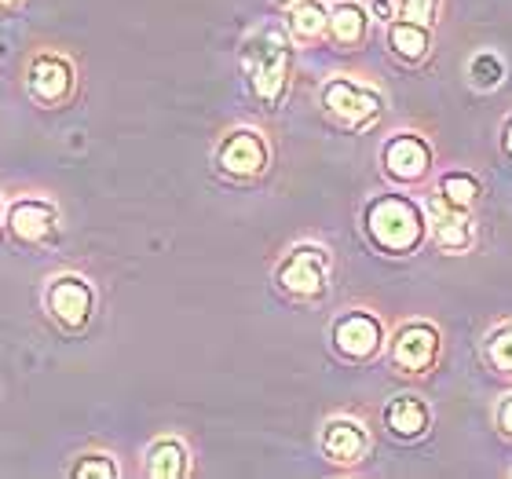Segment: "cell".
I'll use <instances>...</instances> for the list:
<instances>
[{
    "label": "cell",
    "instance_id": "1",
    "mask_svg": "<svg viewBox=\"0 0 512 479\" xmlns=\"http://www.w3.org/2000/svg\"><path fill=\"white\" fill-rule=\"evenodd\" d=\"M359 220L370 249L388 260H410L428 245V209L417 191L388 187L370 194Z\"/></svg>",
    "mask_w": 512,
    "mask_h": 479
},
{
    "label": "cell",
    "instance_id": "2",
    "mask_svg": "<svg viewBox=\"0 0 512 479\" xmlns=\"http://www.w3.org/2000/svg\"><path fill=\"white\" fill-rule=\"evenodd\" d=\"M238 63H242V74L256 103H264L267 110L282 107L289 81H293V37L286 22H260L242 41Z\"/></svg>",
    "mask_w": 512,
    "mask_h": 479
},
{
    "label": "cell",
    "instance_id": "3",
    "mask_svg": "<svg viewBox=\"0 0 512 479\" xmlns=\"http://www.w3.org/2000/svg\"><path fill=\"white\" fill-rule=\"evenodd\" d=\"M395 377L403 381H428L443 362V330L432 319H406L388 333V348Z\"/></svg>",
    "mask_w": 512,
    "mask_h": 479
},
{
    "label": "cell",
    "instance_id": "4",
    "mask_svg": "<svg viewBox=\"0 0 512 479\" xmlns=\"http://www.w3.org/2000/svg\"><path fill=\"white\" fill-rule=\"evenodd\" d=\"M322 114L333 125L348 128V132H366L374 128L384 114V92L374 88L370 81H359L352 74H333L326 77V85L319 88Z\"/></svg>",
    "mask_w": 512,
    "mask_h": 479
},
{
    "label": "cell",
    "instance_id": "5",
    "mask_svg": "<svg viewBox=\"0 0 512 479\" xmlns=\"http://www.w3.org/2000/svg\"><path fill=\"white\" fill-rule=\"evenodd\" d=\"M381 172L388 187H403V191H421L436 176V147L432 139L421 136L417 128H399L381 143Z\"/></svg>",
    "mask_w": 512,
    "mask_h": 479
},
{
    "label": "cell",
    "instance_id": "6",
    "mask_svg": "<svg viewBox=\"0 0 512 479\" xmlns=\"http://www.w3.org/2000/svg\"><path fill=\"white\" fill-rule=\"evenodd\" d=\"M330 275H333V256L326 245L319 242H297L289 245L282 260L275 267V286L286 293L289 300L300 304H315L330 293Z\"/></svg>",
    "mask_w": 512,
    "mask_h": 479
},
{
    "label": "cell",
    "instance_id": "7",
    "mask_svg": "<svg viewBox=\"0 0 512 479\" xmlns=\"http://www.w3.org/2000/svg\"><path fill=\"white\" fill-rule=\"evenodd\" d=\"M330 344L352 366H366L384 355L388 348V326L377 311L370 308H348L330 322Z\"/></svg>",
    "mask_w": 512,
    "mask_h": 479
},
{
    "label": "cell",
    "instance_id": "8",
    "mask_svg": "<svg viewBox=\"0 0 512 479\" xmlns=\"http://www.w3.org/2000/svg\"><path fill=\"white\" fill-rule=\"evenodd\" d=\"M213 161H216V172L227 176V180L235 183L260 180L271 169V143H267V136L260 128H249V125L227 128L213 150Z\"/></svg>",
    "mask_w": 512,
    "mask_h": 479
},
{
    "label": "cell",
    "instance_id": "9",
    "mask_svg": "<svg viewBox=\"0 0 512 479\" xmlns=\"http://www.w3.org/2000/svg\"><path fill=\"white\" fill-rule=\"evenodd\" d=\"M428 209V245L439 249L443 256H469L480 242V213L469 209H454L443 198L428 191L425 194Z\"/></svg>",
    "mask_w": 512,
    "mask_h": 479
},
{
    "label": "cell",
    "instance_id": "10",
    "mask_svg": "<svg viewBox=\"0 0 512 479\" xmlns=\"http://www.w3.org/2000/svg\"><path fill=\"white\" fill-rule=\"evenodd\" d=\"M319 447L322 458L330 461L333 469H359L370 454V432L355 417H330L322 425Z\"/></svg>",
    "mask_w": 512,
    "mask_h": 479
},
{
    "label": "cell",
    "instance_id": "11",
    "mask_svg": "<svg viewBox=\"0 0 512 479\" xmlns=\"http://www.w3.org/2000/svg\"><path fill=\"white\" fill-rule=\"evenodd\" d=\"M381 421H384V432L392 439H399V443H421V439H428L432 425H436V414H432L425 395L403 392L388 399Z\"/></svg>",
    "mask_w": 512,
    "mask_h": 479
},
{
    "label": "cell",
    "instance_id": "12",
    "mask_svg": "<svg viewBox=\"0 0 512 479\" xmlns=\"http://www.w3.org/2000/svg\"><path fill=\"white\" fill-rule=\"evenodd\" d=\"M48 311L55 315V322H63L66 330H81L96 311V289L77 275L55 278L48 286Z\"/></svg>",
    "mask_w": 512,
    "mask_h": 479
},
{
    "label": "cell",
    "instance_id": "13",
    "mask_svg": "<svg viewBox=\"0 0 512 479\" xmlns=\"http://www.w3.org/2000/svg\"><path fill=\"white\" fill-rule=\"evenodd\" d=\"M384 44H388V55L403 66H425L436 52V33L425 22H410V19H388L384 22Z\"/></svg>",
    "mask_w": 512,
    "mask_h": 479
},
{
    "label": "cell",
    "instance_id": "14",
    "mask_svg": "<svg viewBox=\"0 0 512 479\" xmlns=\"http://www.w3.org/2000/svg\"><path fill=\"white\" fill-rule=\"evenodd\" d=\"M8 231H11V238L22 245L52 242L55 231H59V209H55L52 202H41V198L15 202L8 213Z\"/></svg>",
    "mask_w": 512,
    "mask_h": 479
},
{
    "label": "cell",
    "instance_id": "15",
    "mask_svg": "<svg viewBox=\"0 0 512 479\" xmlns=\"http://www.w3.org/2000/svg\"><path fill=\"white\" fill-rule=\"evenodd\" d=\"M370 26H374V15H370L366 4H359V0H337L330 8L326 41L337 52H363L366 41H370Z\"/></svg>",
    "mask_w": 512,
    "mask_h": 479
},
{
    "label": "cell",
    "instance_id": "16",
    "mask_svg": "<svg viewBox=\"0 0 512 479\" xmlns=\"http://www.w3.org/2000/svg\"><path fill=\"white\" fill-rule=\"evenodd\" d=\"M30 92L41 103H63L74 92V66L55 52H41L30 63Z\"/></svg>",
    "mask_w": 512,
    "mask_h": 479
},
{
    "label": "cell",
    "instance_id": "17",
    "mask_svg": "<svg viewBox=\"0 0 512 479\" xmlns=\"http://www.w3.org/2000/svg\"><path fill=\"white\" fill-rule=\"evenodd\" d=\"M143 472L150 479H183L191 476V447L180 436H161L147 447Z\"/></svg>",
    "mask_w": 512,
    "mask_h": 479
},
{
    "label": "cell",
    "instance_id": "18",
    "mask_svg": "<svg viewBox=\"0 0 512 479\" xmlns=\"http://www.w3.org/2000/svg\"><path fill=\"white\" fill-rule=\"evenodd\" d=\"M428 191L443 198L454 209H469V213H480L483 205V180L472 169H447L439 172L436 180L428 183Z\"/></svg>",
    "mask_w": 512,
    "mask_h": 479
},
{
    "label": "cell",
    "instance_id": "19",
    "mask_svg": "<svg viewBox=\"0 0 512 479\" xmlns=\"http://www.w3.org/2000/svg\"><path fill=\"white\" fill-rule=\"evenodd\" d=\"M286 30L293 44H319L330 30V4L326 0H297L286 11Z\"/></svg>",
    "mask_w": 512,
    "mask_h": 479
},
{
    "label": "cell",
    "instance_id": "20",
    "mask_svg": "<svg viewBox=\"0 0 512 479\" xmlns=\"http://www.w3.org/2000/svg\"><path fill=\"white\" fill-rule=\"evenodd\" d=\"M480 362L491 377L512 388V319L494 322L491 330L480 337Z\"/></svg>",
    "mask_w": 512,
    "mask_h": 479
},
{
    "label": "cell",
    "instance_id": "21",
    "mask_svg": "<svg viewBox=\"0 0 512 479\" xmlns=\"http://www.w3.org/2000/svg\"><path fill=\"white\" fill-rule=\"evenodd\" d=\"M465 77H469V88L476 92H498L509 77V66L498 52L491 48H480V52L469 55V66H465Z\"/></svg>",
    "mask_w": 512,
    "mask_h": 479
},
{
    "label": "cell",
    "instance_id": "22",
    "mask_svg": "<svg viewBox=\"0 0 512 479\" xmlns=\"http://www.w3.org/2000/svg\"><path fill=\"white\" fill-rule=\"evenodd\" d=\"M439 8H443V0H392L395 19L425 22V26H436Z\"/></svg>",
    "mask_w": 512,
    "mask_h": 479
},
{
    "label": "cell",
    "instance_id": "23",
    "mask_svg": "<svg viewBox=\"0 0 512 479\" xmlns=\"http://www.w3.org/2000/svg\"><path fill=\"white\" fill-rule=\"evenodd\" d=\"M77 479H85V476H99V479H114L118 476V465H114V461L107 458V454H85V458L77 461L74 469Z\"/></svg>",
    "mask_w": 512,
    "mask_h": 479
},
{
    "label": "cell",
    "instance_id": "24",
    "mask_svg": "<svg viewBox=\"0 0 512 479\" xmlns=\"http://www.w3.org/2000/svg\"><path fill=\"white\" fill-rule=\"evenodd\" d=\"M491 421H494V432H498V436L512 447V388L498 399V403H494Z\"/></svg>",
    "mask_w": 512,
    "mask_h": 479
},
{
    "label": "cell",
    "instance_id": "25",
    "mask_svg": "<svg viewBox=\"0 0 512 479\" xmlns=\"http://www.w3.org/2000/svg\"><path fill=\"white\" fill-rule=\"evenodd\" d=\"M498 150H502V158L512 161V110L502 118V125H498Z\"/></svg>",
    "mask_w": 512,
    "mask_h": 479
},
{
    "label": "cell",
    "instance_id": "26",
    "mask_svg": "<svg viewBox=\"0 0 512 479\" xmlns=\"http://www.w3.org/2000/svg\"><path fill=\"white\" fill-rule=\"evenodd\" d=\"M370 15H377L381 22H388L392 19V0H374V11Z\"/></svg>",
    "mask_w": 512,
    "mask_h": 479
},
{
    "label": "cell",
    "instance_id": "27",
    "mask_svg": "<svg viewBox=\"0 0 512 479\" xmlns=\"http://www.w3.org/2000/svg\"><path fill=\"white\" fill-rule=\"evenodd\" d=\"M275 4H286V8H289V4H297V0H275Z\"/></svg>",
    "mask_w": 512,
    "mask_h": 479
},
{
    "label": "cell",
    "instance_id": "28",
    "mask_svg": "<svg viewBox=\"0 0 512 479\" xmlns=\"http://www.w3.org/2000/svg\"><path fill=\"white\" fill-rule=\"evenodd\" d=\"M0 4H4V8H8V4H19V0H0Z\"/></svg>",
    "mask_w": 512,
    "mask_h": 479
}]
</instances>
